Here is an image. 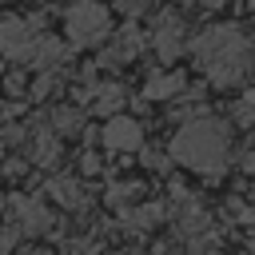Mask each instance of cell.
Wrapping results in <instances>:
<instances>
[{"mask_svg": "<svg viewBox=\"0 0 255 255\" xmlns=\"http://www.w3.org/2000/svg\"><path fill=\"white\" fill-rule=\"evenodd\" d=\"M84 100H88L100 116H116V112L124 108L128 92H124L120 84H96V88H88V92H84Z\"/></svg>", "mask_w": 255, "mask_h": 255, "instance_id": "30bf717a", "label": "cell"}, {"mask_svg": "<svg viewBox=\"0 0 255 255\" xmlns=\"http://www.w3.org/2000/svg\"><path fill=\"white\" fill-rule=\"evenodd\" d=\"M187 48H191L199 72H203L215 88H235V84H243V76L251 72V40H247L235 24H211V28H203Z\"/></svg>", "mask_w": 255, "mask_h": 255, "instance_id": "6da1fadb", "label": "cell"}, {"mask_svg": "<svg viewBox=\"0 0 255 255\" xmlns=\"http://www.w3.org/2000/svg\"><path fill=\"white\" fill-rule=\"evenodd\" d=\"M64 32H68V44L96 48V44H104L112 36V12L100 0H76L64 12Z\"/></svg>", "mask_w": 255, "mask_h": 255, "instance_id": "3957f363", "label": "cell"}, {"mask_svg": "<svg viewBox=\"0 0 255 255\" xmlns=\"http://www.w3.org/2000/svg\"><path fill=\"white\" fill-rule=\"evenodd\" d=\"M171 159L195 175H207V179L223 175V167L231 159V128L215 116H203V112L183 120V128L171 139Z\"/></svg>", "mask_w": 255, "mask_h": 255, "instance_id": "7a4b0ae2", "label": "cell"}, {"mask_svg": "<svg viewBox=\"0 0 255 255\" xmlns=\"http://www.w3.org/2000/svg\"><path fill=\"white\" fill-rule=\"evenodd\" d=\"M151 44H155L159 60H175V56L187 48L183 20H179L175 12H159V20H155V32H151Z\"/></svg>", "mask_w": 255, "mask_h": 255, "instance_id": "52a82bcc", "label": "cell"}, {"mask_svg": "<svg viewBox=\"0 0 255 255\" xmlns=\"http://www.w3.org/2000/svg\"><path fill=\"white\" fill-rule=\"evenodd\" d=\"M139 48H143V32H139L135 24H128V28L116 36V44L100 56V64H124V60H135Z\"/></svg>", "mask_w": 255, "mask_h": 255, "instance_id": "ba28073f", "label": "cell"}, {"mask_svg": "<svg viewBox=\"0 0 255 255\" xmlns=\"http://www.w3.org/2000/svg\"><path fill=\"white\" fill-rule=\"evenodd\" d=\"M32 159H36V163H44V167L60 159V139H56V131L36 128V139H32Z\"/></svg>", "mask_w": 255, "mask_h": 255, "instance_id": "4fadbf2b", "label": "cell"}, {"mask_svg": "<svg viewBox=\"0 0 255 255\" xmlns=\"http://www.w3.org/2000/svg\"><path fill=\"white\" fill-rule=\"evenodd\" d=\"M40 36L44 32L36 28V20H24V16H4L0 20V52L16 64H32Z\"/></svg>", "mask_w": 255, "mask_h": 255, "instance_id": "277c9868", "label": "cell"}, {"mask_svg": "<svg viewBox=\"0 0 255 255\" xmlns=\"http://www.w3.org/2000/svg\"><path fill=\"white\" fill-rule=\"evenodd\" d=\"M100 139H104L112 151H139V147H143V128H139V120L116 112V116H108Z\"/></svg>", "mask_w": 255, "mask_h": 255, "instance_id": "5b68a950", "label": "cell"}, {"mask_svg": "<svg viewBox=\"0 0 255 255\" xmlns=\"http://www.w3.org/2000/svg\"><path fill=\"white\" fill-rule=\"evenodd\" d=\"M128 255H143V251H128Z\"/></svg>", "mask_w": 255, "mask_h": 255, "instance_id": "cb8c5ba5", "label": "cell"}, {"mask_svg": "<svg viewBox=\"0 0 255 255\" xmlns=\"http://www.w3.org/2000/svg\"><path fill=\"white\" fill-rule=\"evenodd\" d=\"M0 76H4V60H0Z\"/></svg>", "mask_w": 255, "mask_h": 255, "instance_id": "603a6c76", "label": "cell"}, {"mask_svg": "<svg viewBox=\"0 0 255 255\" xmlns=\"http://www.w3.org/2000/svg\"><path fill=\"white\" fill-rule=\"evenodd\" d=\"M167 215V207L163 203H143V207H124V223L131 227V231H147V227H155L159 219Z\"/></svg>", "mask_w": 255, "mask_h": 255, "instance_id": "7c38bea8", "label": "cell"}, {"mask_svg": "<svg viewBox=\"0 0 255 255\" xmlns=\"http://www.w3.org/2000/svg\"><path fill=\"white\" fill-rule=\"evenodd\" d=\"M139 191V183H112V191H108V203H124V199H131Z\"/></svg>", "mask_w": 255, "mask_h": 255, "instance_id": "2e32d148", "label": "cell"}, {"mask_svg": "<svg viewBox=\"0 0 255 255\" xmlns=\"http://www.w3.org/2000/svg\"><path fill=\"white\" fill-rule=\"evenodd\" d=\"M203 4H207V8H219V4H223V0H203Z\"/></svg>", "mask_w": 255, "mask_h": 255, "instance_id": "44dd1931", "label": "cell"}, {"mask_svg": "<svg viewBox=\"0 0 255 255\" xmlns=\"http://www.w3.org/2000/svg\"><path fill=\"white\" fill-rule=\"evenodd\" d=\"M52 120H56V131H60V135H76V131H80V112H76V108H60Z\"/></svg>", "mask_w": 255, "mask_h": 255, "instance_id": "9a60e30c", "label": "cell"}, {"mask_svg": "<svg viewBox=\"0 0 255 255\" xmlns=\"http://www.w3.org/2000/svg\"><path fill=\"white\" fill-rule=\"evenodd\" d=\"M84 171H100V159L96 155H84Z\"/></svg>", "mask_w": 255, "mask_h": 255, "instance_id": "ffe728a7", "label": "cell"}, {"mask_svg": "<svg viewBox=\"0 0 255 255\" xmlns=\"http://www.w3.org/2000/svg\"><path fill=\"white\" fill-rule=\"evenodd\" d=\"M231 120L239 128H255V92H243L239 96V104L231 108Z\"/></svg>", "mask_w": 255, "mask_h": 255, "instance_id": "5bb4252c", "label": "cell"}, {"mask_svg": "<svg viewBox=\"0 0 255 255\" xmlns=\"http://www.w3.org/2000/svg\"><path fill=\"white\" fill-rule=\"evenodd\" d=\"M147 167H155V171H167V155H159V151H147Z\"/></svg>", "mask_w": 255, "mask_h": 255, "instance_id": "ac0fdd59", "label": "cell"}, {"mask_svg": "<svg viewBox=\"0 0 255 255\" xmlns=\"http://www.w3.org/2000/svg\"><path fill=\"white\" fill-rule=\"evenodd\" d=\"M8 211H12V227L16 231H28V235H44L48 227H52V215H48V207L40 203V199H32V195H12V203H8Z\"/></svg>", "mask_w": 255, "mask_h": 255, "instance_id": "8992f818", "label": "cell"}, {"mask_svg": "<svg viewBox=\"0 0 255 255\" xmlns=\"http://www.w3.org/2000/svg\"><path fill=\"white\" fill-rule=\"evenodd\" d=\"M20 255H48V251H20Z\"/></svg>", "mask_w": 255, "mask_h": 255, "instance_id": "7402d4cb", "label": "cell"}, {"mask_svg": "<svg viewBox=\"0 0 255 255\" xmlns=\"http://www.w3.org/2000/svg\"><path fill=\"white\" fill-rule=\"evenodd\" d=\"M60 207H68V211H80L84 203H88V195H84V183L80 179H72V175H56V179H48V187H44Z\"/></svg>", "mask_w": 255, "mask_h": 255, "instance_id": "9c48e42d", "label": "cell"}, {"mask_svg": "<svg viewBox=\"0 0 255 255\" xmlns=\"http://www.w3.org/2000/svg\"><path fill=\"white\" fill-rule=\"evenodd\" d=\"M0 155H4V143H0Z\"/></svg>", "mask_w": 255, "mask_h": 255, "instance_id": "d4e9b609", "label": "cell"}, {"mask_svg": "<svg viewBox=\"0 0 255 255\" xmlns=\"http://www.w3.org/2000/svg\"><path fill=\"white\" fill-rule=\"evenodd\" d=\"M16 239H20V231H16V227H4V231H0V255H8V251L16 247Z\"/></svg>", "mask_w": 255, "mask_h": 255, "instance_id": "e0dca14e", "label": "cell"}, {"mask_svg": "<svg viewBox=\"0 0 255 255\" xmlns=\"http://www.w3.org/2000/svg\"><path fill=\"white\" fill-rule=\"evenodd\" d=\"M187 255H207V239L203 243H187Z\"/></svg>", "mask_w": 255, "mask_h": 255, "instance_id": "d6986e66", "label": "cell"}, {"mask_svg": "<svg viewBox=\"0 0 255 255\" xmlns=\"http://www.w3.org/2000/svg\"><path fill=\"white\" fill-rule=\"evenodd\" d=\"M183 88H187L183 72H163L143 84V100H175V96H183Z\"/></svg>", "mask_w": 255, "mask_h": 255, "instance_id": "8fae6325", "label": "cell"}]
</instances>
